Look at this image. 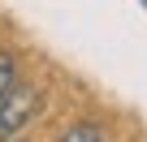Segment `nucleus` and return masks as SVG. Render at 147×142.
I'll return each instance as SVG.
<instances>
[{
  "instance_id": "2",
  "label": "nucleus",
  "mask_w": 147,
  "mask_h": 142,
  "mask_svg": "<svg viewBox=\"0 0 147 142\" xmlns=\"http://www.w3.org/2000/svg\"><path fill=\"white\" fill-rule=\"evenodd\" d=\"M61 142H104V133H100V125L78 121V125H69V129L61 133Z\"/></svg>"
},
{
  "instance_id": "1",
  "label": "nucleus",
  "mask_w": 147,
  "mask_h": 142,
  "mask_svg": "<svg viewBox=\"0 0 147 142\" xmlns=\"http://www.w3.org/2000/svg\"><path fill=\"white\" fill-rule=\"evenodd\" d=\"M35 108H39V91L35 86H9V95L0 99V142H9V138H18L26 125H30V116H35Z\"/></svg>"
},
{
  "instance_id": "3",
  "label": "nucleus",
  "mask_w": 147,
  "mask_h": 142,
  "mask_svg": "<svg viewBox=\"0 0 147 142\" xmlns=\"http://www.w3.org/2000/svg\"><path fill=\"white\" fill-rule=\"evenodd\" d=\"M18 82V60H13V52H5L0 47V99L9 95V86Z\"/></svg>"
}]
</instances>
